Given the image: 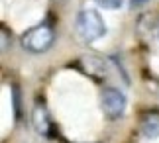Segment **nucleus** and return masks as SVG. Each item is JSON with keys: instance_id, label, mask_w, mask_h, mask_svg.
<instances>
[{"instance_id": "f257e3e1", "label": "nucleus", "mask_w": 159, "mask_h": 143, "mask_svg": "<svg viewBox=\"0 0 159 143\" xmlns=\"http://www.w3.org/2000/svg\"><path fill=\"white\" fill-rule=\"evenodd\" d=\"M77 32L83 37V41L93 43L96 39H100L106 34V24L102 20L100 12L93 8H84L79 12L77 16Z\"/></svg>"}, {"instance_id": "f03ea898", "label": "nucleus", "mask_w": 159, "mask_h": 143, "mask_svg": "<svg viewBox=\"0 0 159 143\" xmlns=\"http://www.w3.org/2000/svg\"><path fill=\"white\" fill-rule=\"evenodd\" d=\"M53 41H55V34L47 24L35 26L22 35V47L30 53H45L53 45Z\"/></svg>"}, {"instance_id": "7ed1b4c3", "label": "nucleus", "mask_w": 159, "mask_h": 143, "mask_svg": "<svg viewBox=\"0 0 159 143\" xmlns=\"http://www.w3.org/2000/svg\"><path fill=\"white\" fill-rule=\"evenodd\" d=\"M100 108L108 120H118L126 112V96L118 88H104L100 94Z\"/></svg>"}, {"instance_id": "20e7f679", "label": "nucleus", "mask_w": 159, "mask_h": 143, "mask_svg": "<svg viewBox=\"0 0 159 143\" xmlns=\"http://www.w3.org/2000/svg\"><path fill=\"white\" fill-rule=\"evenodd\" d=\"M138 32L139 35L148 39H157L159 37V14L155 12H145L138 20Z\"/></svg>"}, {"instance_id": "39448f33", "label": "nucleus", "mask_w": 159, "mask_h": 143, "mask_svg": "<svg viewBox=\"0 0 159 143\" xmlns=\"http://www.w3.org/2000/svg\"><path fill=\"white\" fill-rule=\"evenodd\" d=\"M32 123H34V129L39 135L49 137V133H51V120H49L47 108L43 106V104H35V106H34V110H32Z\"/></svg>"}, {"instance_id": "423d86ee", "label": "nucleus", "mask_w": 159, "mask_h": 143, "mask_svg": "<svg viewBox=\"0 0 159 143\" xmlns=\"http://www.w3.org/2000/svg\"><path fill=\"white\" fill-rule=\"evenodd\" d=\"M143 133H145V137H157V135H159V123L145 122L143 123Z\"/></svg>"}, {"instance_id": "0eeeda50", "label": "nucleus", "mask_w": 159, "mask_h": 143, "mask_svg": "<svg viewBox=\"0 0 159 143\" xmlns=\"http://www.w3.org/2000/svg\"><path fill=\"white\" fill-rule=\"evenodd\" d=\"M96 4L102 6V8L106 10H118L122 4H124V0H96Z\"/></svg>"}, {"instance_id": "6e6552de", "label": "nucleus", "mask_w": 159, "mask_h": 143, "mask_svg": "<svg viewBox=\"0 0 159 143\" xmlns=\"http://www.w3.org/2000/svg\"><path fill=\"white\" fill-rule=\"evenodd\" d=\"M145 2H149V0H132V6H134V8H136V6H142V4H145Z\"/></svg>"}, {"instance_id": "1a4fd4ad", "label": "nucleus", "mask_w": 159, "mask_h": 143, "mask_svg": "<svg viewBox=\"0 0 159 143\" xmlns=\"http://www.w3.org/2000/svg\"><path fill=\"white\" fill-rule=\"evenodd\" d=\"M2 39H6V34L2 32ZM2 49H6V41H2Z\"/></svg>"}]
</instances>
